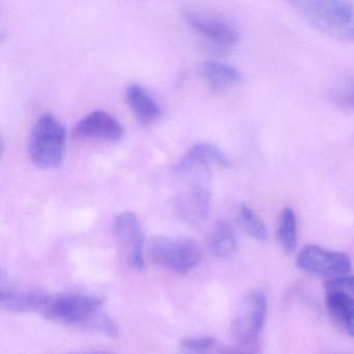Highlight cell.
I'll use <instances>...</instances> for the list:
<instances>
[{"mask_svg":"<svg viewBox=\"0 0 354 354\" xmlns=\"http://www.w3.org/2000/svg\"><path fill=\"white\" fill-rule=\"evenodd\" d=\"M3 308L16 313H37L47 320L80 326L109 337L119 335V326L103 310V300L82 294H53L1 288Z\"/></svg>","mask_w":354,"mask_h":354,"instance_id":"obj_1","label":"cell"},{"mask_svg":"<svg viewBox=\"0 0 354 354\" xmlns=\"http://www.w3.org/2000/svg\"><path fill=\"white\" fill-rule=\"evenodd\" d=\"M180 188L175 196L178 217L190 227H200L210 210L211 167L184 156L176 167Z\"/></svg>","mask_w":354,"mask_h":354,"instance_id":"obj_2","label":"cell"},{"mask_svg":"<svg viewBox=\"0 0 354 354\" xmlns=\"http://www.w3.org/2000/svg\"><path fill=\"white\" fill-rule=\"evenodd\" d=\"M290 5L314 30L339 40L354 42V1L295 0Z\"/></svg>","mask_w":354,"mask_h":354,"instance_id":"obj_3","label":"cell"},{"mask_svg":"<svg viewBox=\"0 0 354 354\" xmlns=\"http://www.w3.org/2000/svg\"><path fill=\"white\" fill-rule=\"evenodd\" d=\"M66 129L50 113H45L32 126L28 140L30 161L40 169H57L65 156Z\"/></svg>","mask_w":354,"mask_h":354,"instance_id":"obj_4","label":"cell"},{"mask_svg":"<svg viewBox=\"0 0 354 354\" xmlns=\"http://www.w3.org/2000/svg\"><path fill=\"white\" fill-rule=\"evenodd\" d=\"M147 254L154 264L178 273H185L198 266L202 250L189 238L155 236L147 246Z\"/></svg>","mask_w":354,"mask_h":354,"instance_id":"obj_5","label":"cell"},{"mask_svg":"<svg viewBox=\"0 0 354 354\" xmlns=\"http://www.w3.org/2000/svg\"><path fill=\"white\" fill-rule=\"evenodd\" d=\"M325 304L335 326L354 337V275L327 279Z\"/></svg>","mask_w":354,"mask_h":354,"instance_id":"obj_6","label":"cell"},{"mask_svg":"<svg viewBox=\"0 0 354 354\" xmlns=\"http://www.w3.org/2000/svg\"><path fill=\"white\" fill-rule=\"evenodd\" d=\"M268 302L261 291L250 292L244 297L232 322V333L239 345H254L266 321Z\"/></svg>","mask_w":354,"mask_h":354,"instance_id":"obj_7","label":"cell"},{"mask_svg":"<svg viewBox=\"0 0 354 354\" xmlns=\"http://www.w3.org/2000/svg\"><path fill=\"white\" fill-rule=\"evenodd\" d=\"M296 264L306 272L327 279L348 275L351 270V260L347 254L325 250L318 245L302 248L296 257Z\"/></svg>","mask_w":354,"mask_h":354,"instance_id":"obj_8","label":"cell"},{"mask_svg":"<svg viewBox=\"0 0 354 354\" xmlns=\"http://www.w3.org/2000/svg\"><path fill=\"white\" fill-rule=\"evenodd\" d=\"M113 233L130 266L144 269L146 246L138 216L132 212H122L113 219Z\"/></svg>","mask_w":354,"mask_h":354,"instance_id":"obj_9","label":"cell"},{"mask_svg":"<svg viewBox=\"0 0 354 354\" xmlns=\"http://www.w3.org/2000/svg\"><path fill=\"white\" fill-rule=\"evenodd\" d=\"M183 16L190 28L216 46L231 48L239 42V30L225 18L192 10L184 12Z\"/></svg>","mask_w":354,"mask_h":354,"instance_id":"obj_10","label":"cell"},{"mask_svg":"<svg viewBox=\"0 0 354 354\" xmlns=\"http://www.w3.org/2000/svg\"><path fill=\"white\" fill-rule=\"evenodd\" d=\"M73 134L80 138H97V140L117 142L124 134L123 126L107 111H92L84 115L73 129Z\"/></svg>","mask_w":354,"mask_h":354,"instance_id":"obj_11","label":"cell"},{"mask_svg":"<svg viewBox=\"0 0 354 354\" xmlns=\"http://www.w3.org/2000/svg\"><path fill=\"white\" fill-rule=\"evenodd\" d=\"M128 105L138 123L151 125L162 115V109L152 95L140 84H131L126 90Z\"/></svg>","mask_w":354,"mask_h":354,"instance_id":"obj_12","label":"cell"},{"mask_svg":"<svg viewBox=\"0 0 354 354\" xmlns=\"http://www.w3.org/2000/svg\"><path fill=\"white\" fill-rule=\"evenodd\" d=\"M202 73L213 92H221L241 82V73L236 68L219 62H205Z\"/></svg>","mask_w":354,"mask_h":354,"instance_id":"obj_13","label":"cell"},{"mask_svg":"<svg viewBox=\"0 0 354 354\" xmlns=\"http://www.w3.org/2000/svg\"><path fill=\"white\" fill-rule=\"evenodd\" d=\"M209 245L212 254L219 258H227L235 254L237 239L231 225L225 221H217L211 232Z\"/></svg>","mask_w":354,"mask_h":354,"instance_id":"obj_14","label":"cell"},{"mask_svg":"<svg viewBox=\"0 0 354 354\" xmlns=\"http://www.w3.org/2000/svg\"><path fill=\"white\" fill-rule=\"evenodd\" d=\"M185 156L210 167L229 169L232 167V161L229 156L216 145L211 142H202L194 145Z\"/></svg>","mask_w":354,"mask_h":354,"instance_id":"obj_15","label":"cell"},{"mask_svg":"<svg viewBox=\"0 0 354 354\" xmlns=\"http://www.w3.org/2000/svg\"><path fill=\"white\" fill-rule=\"evenodd\" d=\"M277 239L285 252H293L297 243V219L291 208H285L279 214Z\"/></svg>","mask_w":354,"mask_h":354,"instance_id":"obj_16","label":"cell"},{"mask_svg":"<svg viewBox=\"0 0 354 354\" xmlns=\"http://www.w3.org/2000/svg\"><path fill=\"white\" fill-rule=\"evenodd\" d=\"M236 215H237L238 223L250 237L259 241H264L267 239L268 233H267L264 221L250 206L246 204L239 205Z\"/></svg>","mask_w":354,"mask_h":354,"instance_id":"obj_17","label":"cell"},{"mask_svg":"<svg viewBox=\"0 0 354 354\" xmlns=\"http://www.w3.org/2000/svg\"><path fill=\"white\" fill-rule=\"evenodd\" d=\"M182 354H215L217 342L213 337H186L180 342Z\"/></svg>","mask_w":354,"mask_h":354,"instance_id":"obj_18","label":"cell"},{"mask_svg":"<svg viewBox=\"0 0 354 354\" xmlns=\"http://www.w3.org/2000/svg\"><path fill=\"white\" fill-rule=\"evenodd\" d=\"M331 99L337 106L354 111V78L342 82L331 92Z\"/></svg>","mask_w":354,"mask_h":354,"instance_id":"obj_19","label":"cell"},{"mask_svg":"<svg viewBox=\"0 0 354 354\" xmlns=\"http://www.w3.org/2000/svg\"><path fill=\"white\" fill-rule=\"evenodd\" d=\"M215 354H260L256 344L254 345H238L237 347L218 349Z\"/></svg>","mask_w":354,"mask_h":354,"instance_id":"obj_20","label":"cell"},{"mask_svg":"<svg viewBox=\"0 0 354 354\" xmlns=\"http://www.w3.org/2000/svg\"><path fill=\"white\" fill-rule=\"evenodd\" d=\"M86 354H107V353H86Z\"/></svg>","mask_w":354,"mask_h":354,"instance_id":"obj_21","label":"cell"}]
</instances>
